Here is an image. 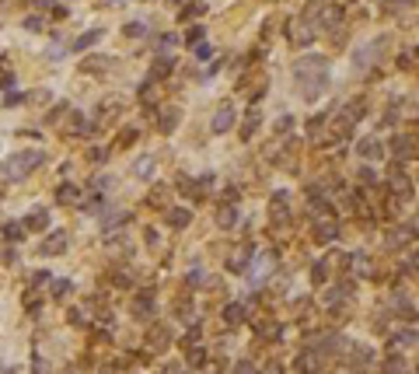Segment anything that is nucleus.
Instances as JSON below:
<instances>
[{"instance_id":"1","label":"nucleus","mask_w":419,"mask_h":374,"mask_svg":"<svg viewBox=\"0 0 419 374\" xmlns=\"http://www.w3.org/2000/svg\"><path fill=\"white\" fill-rule=\"evenodd\" d=\"M293 80L300 84L304 98H318V91H322L325 80H329V63H325L322 56H304V60L293 63Z\"/></svg>"},{"instance_id":"2","label":"nucleus","mask_w":419,"mask_h":374,"mask_svg":"<svg viewBox=\"0 0 419 374\" xmlns=\"http://www.w3.org/2000/svg\"><path fill=\"white\" fill-rule=\"evenodd\" d=\"M35 164H42V150H18L4 161V175L7 178H25Z\"/></svg>"},{"instance_id":"3","label":"nucleus","mask_w":419,"mask_h":374,"mask_svg":"<svg viewBox=\"0 0 419 374\" xmlns=\"http://www.w3.org/2000/svg\"><path fill=\"white\" fill-rule=\"evenodd\" d=\"M315 39V28L304 21V18H297L293 25H290V42H297V46H307Z\"/></svg>"},{"instance_id":"4","label":"nucleus","mask_w":419,"mask_h":374,"mask_svg":"<svg viewBox=\"0 0 419 374\" xmlns=\"http://www.w3.org/2000/svg\"><path fill=\"white\" fill-rule=\"evenodd\" d=\"M67 241H70L67 231H53V234L42 241V255H60V252L67 248Z\"/></svg>"},{"instance_id":"5","label":"nucleus","mask_w":419,"mask_h":374,"mask_svg":"<svg viewBox=\"0 0 419 374\" xmlns=\"http://www.w3.org/2000/svg\"><path fill=\"white\" fill-rule=\"evenodd\" d=\"M231 123H234V109H231V105H220L217 116H213V133H227Z\"/></svg>"},{"instance_id":"6","label":"nucleus","mask_w":419,"mask_h":374,"mask_svg":"<svg viewBox=\"0 0 419 374\" xmlns=\"http://www.w3.org/2000/svg\"><path fill=\"white\" fill-rule=\"evenodd\" d=\"M217 224H220V227L238 224V207H224V210H217Z\"/></svg>"},{"instance_id":"7","label":"nucleus","mask_w":419,"mask_h":374,"mask_svg":"<svg viewBox=\"0 0 419 374\" xmlns=\"http://www.w3.org/2000/svg\"><path fill=\"white\" fill-rule=\"evenodd\" d=\"M175 123H178V109H164L161 112V133H171Z\"/></svg>"},{"instance_id":"8","label":"nucleus","mask_w":419,"mask_h":374,"mask_svg":"<svg viewBox=\"0 0 419 374\" xmlns=\"http://www.w3.org/2000/svg\"><path fill=\"white\" fill-rule=\"evenodd\" d=\"M25 224L32 227V231H42V227L49 224V214H46V210H35V214H28V221H25Z\"/></svg>"},{"instance_id":"9","label":"nucleus","mask_w":419,"mask_h":374,"mask_svg":"<svg viewBox=\"0 0 419 374\" xmlns=\"http://www.w3.org/2000/svg\"><path fill=\"white\" fill-rule=\"evenodd\" d=\"M360 154H363V157H381V140L367 137V140L360 144Z\"/></svg>"},{"instance_id":"10","label":"nucleus","mask_w":419,"mask_h":374,"mask_svg":"<svg viewBox=\"0 0 419 374\" xmlns=\"http://www.w3.org/2000/svg\"><path fill=\"white\" fill-rule=\"evenodd\" d=\"M98 39H101V32H87V35H80V39H77V42H73L70 49H73V53H80V49H87V46H94Z\"/></svg>"},{"instance_id":"11","label":"nucleus","mask_w":419,"mask_h":374,"mask_svg":"<svg viewBox=\"0 0 419 374\" xmlns=\"http://www.w3.org/2000/svg\"><path fill=\"white\" fill-rule=\"evenodd\" d=\"M224 318H227V325H238V322L245 318V304H231V308L224 311Z\"/></svg>"},{"instance_id":"12","label":"nucleus","mask_w":419,"mask_h":374,"mask_svg":"<svg viewBox=\"0 0 419 374\" xmlns=\"http://www.w3.org/2000/svg\"><path fill=\"white\" fill-rule=\"evenodd\" d=\"M133 168H137V175H140V178H147V175L154 171V157H150V154H143V157H140V161L133 164Z\"/></svg>"},{"instance_id":"13","label":"nucleus","mask_w":419,"mask_h":374,"mask_svg":"<svg viewBox=\"0 0 419 374\" xmlns=\"http://www.w3.org/2000/svg\"><path fill=\"white\" fill-rule=\"evenodd\" d=\"M56 200H60L63 207H67V203H77V189H73V185H60V189H56Z\"/></svg>"},{"instance_id":"14","label":"nucleus","mask_w":419,"mask_h":374,"mask_svg":"<svg viewBox=\"0 0 419 374\" xmlns=\"http://www.w3.org/2000/svg\"><path fill=\"white\" fill-rule=\"evenodd\" d=\"M315 231H318V241H332V238H336V224H332V221H325V224H318V227H315Z\"/></svg>"},{"instance_id":"15","label":"nucleus","mask_w":419,"mask_h":374,"mask_svg":"<svg viewBox=\"0 0 419 374\" xmlns=\"http://www.w3.org/2000/svg\"><path fill=\"white\" fill-rule=\"evenodd\" d=\"M21 227H25V224H14V221H11V224L4 227V238H7V241H21V238H25Z\"/></svg>"},{"instance_id":"16","label":"nucleus","mask_w":419,"mask_h":374,"mask_svg":"<svg viewBox=\"0 0 419 374\" xmlns=\"http://www.w3.org/2000/svg\"><path fill=\"white\" fill-rule=\"evenodd\" d=\"M168 221H171L175 227H185V224H189V210H171Z\"/></svg>"},{"instance_id":"17","label":"nucleus","mask_w":419,"mask_h":374,"mask_svg":"<svg viewBox=\"0 0 419 374\" xmlns=\"http://www.w3.org/2000/svg\"><path fill=\"white\" fill-rule=\"evenodd\" d=\"M255 126H259V112L252 109V112H248V123H245V137H252V133H255Z\"/></svg>"},{"instance_id":"18","label":"nucleus","mask_w":419,"mask_h":374,"mask_svg":"<svg viewBox=\"0 0 419 374\" xmlns=\"http://www.w3.org/2000/svg\"><path fill=\"white\" fill-rule=\"evenodd\" d=\"M384 367H388V374H402V371H405V364H402L398 357H388V364H384Z\"/></svg>"},{"instance_id":"19","label":"nucleus","mask_w":419,"mask_h":374,"mask_svg":"<svg viewBox=\"0 0 419 374\" xmlns=\"http://www.w3.org/2000/svg\"><path fill=\"white\" fill-rule=\"evenodd\" d=\"M325 276H329V266H322V262H318V266L311 269V280H315V284H322Z\"/></svg>"},{"instance_id":"20","label":"nucleus","mask_w":419,"mask_h":374,"mask_svg":"<svg viewBox=\"0 0 419 374\" xmlns=\"http://www.w3.org/2000/svg\"><path fill=\"white\" fill-rule=\"evenodd\" d=\"M150 308H154V301L147 298V294H140V298H137V311H140V315H147Z\"/></svg>"},{"instance_id":"21","label":"nucleus","mask_w":419,"mask_h":374,"mask_svg":"<svg viewBox=\"0 0 419 374\" xmlns=\"http://www.w3.org/2000/svg\"><path fill=\"white\" fill-rule=\"evenodd\" d=\"M53 287H56V291H53L56 298H67V291H73V287H70V280H56Z\"/></svg>"},{"instance_id":"22","label":"nucleus","mask_w":419,"mask_h":374,"mask_svg":"<svg viewBox=\"0 0 419 374\" xmlns=\"http://www.w3.org/2000/svg\"><path fill=\"white\" fill-rule=\"evenodd\" d=\"M199 39H203V28H189L185 42H189V46H199Z\"/></svg>"},{"instance_id":"23","label":"nucleus","mask_w":419,"mask_h":374,"mask_svg":"<svg viewBox=\"0 0 419 374\" xmlns=\"http://www.w3.org/2000/svg\"><path fill=\"white\" fill-rule=\"evenodd\" d=\"M412 339H416V332H398L391 343H395V346H405V343H412Z\"/></svg>"},{"instance_id":"24","label":"nucleus","mask_w":419,"mask_h":374,"mask_svg":"<svg viewBox=\"0 0 419 374\" xmlns=\"http://www.w3.org/2000/svg\"><path fill=\"white\" fill-rule=\"evenodd\" d=\"M196 14H203V4H192L189 11H182V18H196Z\"/></svg>"},{"instance_id":"25","label":"nucleus","mask_w":419,"mask_h":374,"mask_svg":"<svg viewBox=\"0 0 419 374\" xmlns=\"http://www.w3.org/2000/svg\"><path fill=\"white\" fill-rule=\"evenodd\" d=\"M105 157H109V150H105V147H94V150H91V161H105Z\"/></svg>"},{"instance_id":"26","label":"nucleus","mask_w":419,"mask_h":374,"mask_svg":"<svg viewBox=\"0 0 419 374\" xmlns=\"http://www.w3.org/2000/svg\"><path fill=\"white\" fill-rule=\"evenodd\" d=\"M290 123H293V119H290V116H283V119L276 123V130H279V133H286V130H290Z\"/></svg>"},{"instance_id":"27","label":"nucleus","mask_w":419,"mask_h":374,"mask_svg":"<svg viewBox=\"0 0 419 374\" xmlns=\"http://www.w3.org/2000/svg\"><path fill=\"white\" fill-rule=\"evenodd\" d=\"M126 35H143V25H126Z\"/></svg>"},{"instance_id":"28","label":"nucleus","mask_w":419,"mask_h":374,"mask_svg":"<svg viewBox=\"0 0 419 374\" xmlns=\"http://www.w3.org/2000/svg\"><path fill=\"white\" fill-rule=\"evenodd\" d=\"M402 4H412V0H388V11H398Z\"/></svg>"},{"instance_id":"29","label":"nucleus","mask_w":419,"mask_h":374,"mask_svg":"<svg viewBox=\"0 0 419 374\" xmlns=\"http://www.w3.org/2000/svg\"><path fill=\"white\" fill-rule=\"evenodd\" d=\"M238 374H252V367H248V364H241V367H238Z\"/></svg>"},{"instance_id":"30","label":"nucleus","mask_w":419,"mask_h":374,"mask_svg":"<svg viewBox=\"0 0 419 374\" xmlns=\"http://www.w3.org/2000/svg\"><path fill=\"white\" fill-rule=\"evenodd\" d=\"M35 4H39V7H53V0H35Z\"/></svg>"}]
</instances>
